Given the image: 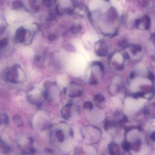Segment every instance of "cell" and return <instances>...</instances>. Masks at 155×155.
I'll return each instance as SVG.
<instances>
[{
	"instance_id": "cell-1",
	"label": "cell",
	"mask_w": 155,
	"mask_h": 155,
	"mask_svg": "<svg viewBox=\"0 0 155 155\" xmlns=\"http://www.w3.org/2000/svg\"><path fill=\"white\" fill-rule=\"evenodd\" d=\"M73 134L72 129L68 124L64 122L57 123L51 127V141L58 148L66 147L71 142Z\"/></svg>"
},
{
	"instance_id": "cell-2",
	"label": "cell",
	"mask_w": 155,
	"mask_h": 155,
	"mask_svg": "<svg viewBox=\"0 0 155 155\" xmlns=\"http://www.w3.org/2000/svg\"><path fill=\"white\" fill-rule=\"evenodd\" d=\"M4 79L12 83H21L25 80L26 75L23 70L18 65L8 68L4 71Z\"/></svg>"
},
{
	"instance_id": "cell-3",
	"label": "cell",
	"mask_w": 155,
	"mask_h": 155,
	"mask_svg": "<svg viewBox=\"0 0 155 155\" xmlns=\"http://www.w3.org/2000/svg\"><path fill=\"white\" fill-rule=\"evenodd\" d=\"M87 71V76L88 82L91 85H96L104 75V67L100 62L96 61L91 64Z\"/></svg>"
},
{
	"instance_id": "cell-4",
	"label": "cell",
	"mask_w": 155,
	"mask_h": 155,
	"mask_svg": "<svg viewBox=\"0 0 155 155\" xmlns=\"http://www.w3.org/2000/svg\"><path fill=\"white\" fill-rule=\"evenodd\" d=\"M81 132L84 139L91 144L97 143L101 137L100 130L94 126H86L81 130Z\"/></svg>"
},
{
	"instance_id": "cell-5",
	"label": "cell",
	"mask_w": 155,
	"mask_h": 155,
	"mask_svg": "<svg viewBox=\"0 0 155 155\" xmlns=\"http://www.w3.org/2000/svg\"><path fill=\"white\" fill-rule=\"evenodd\" d=\"M27 98L30 103L33 105H41L46 100L45 91L38 87L31 88L28 93Z\"/></svg>"
},
{
	"instance_id": "cell-6",
	"label": "cell",
	"mask_w": 155,
	"mask_h": 155,
	"mask_svg": "<svg viewBox=\"0 0 155 155\" xmlns=\"http://www.w3.org/2000/svg\"><path fill=\"white\" fill-rule=\"evenodd\" d=\"M44 90L46 100L49 102L51 103L58 100L60 90L56 83L48 81L45 84Z\"/></svg>"
},
{
	"instance_id": "cell-7",
	"label": "cell",
	"mask_w": 155,
	"mask_h": 155,
	"mask_svg": "<svg viewBox=\"0 0 155 155\" xmlns=\"http://www.w3.org/2000/svg\"><path fill=\"white\" fill-rule=\"evenodd\" d=\"M17 141L18 146L24 154H30L34 152L33 140L31 137L21 135L18 137Z\"/></svg>"
},
{
	"instance_id": "cell-8",
	"label": "cell",
	"mask_w": 155,
	"mask_h": 155,
	"mask_svg": "<svg viewBox=\"0 0 155 155\" xmlns=\"http://www.w3.org/2000/svg\"><path fill=\"white\" fill-rule=\"evenodd\" d=\"M127 54L120 51H116L110 56V65L115 69L120 70L124 67L125 59L127 58Z\"/></svg>"
},
{
	"instance_id": "cell-9",
	"label": "cell",
	"mask_w": 155,
	"mask_h": 155,
	"mask_svg": "<svg viewBox=\"0 0 155 155\" xmlns=\"http://www.w3.org/2000/svg\"><path fill=\"white\" fill-rule=\"evenodd\" d=\"M65 92L70 97H79L83 94L82 87L79 84L72 82L65 90Z\"/></svg>"
},
{
	"instance_id": "cell-10",
	"label": "cell",
	"mask_w": 155,
	"mask_h": 155,
	"mask_svg": "<svg viewBox=\"0 0 155 155\" xmlns=\"http://www.w3.org/2000/svg\"><path fill=\"white\" fill-rule=\"evenodd\" d=\"M151 25V20L147 15L144 16L138 19L135 22L136 28L141 30H148Z\"/></svg>"
},
{
	"instance_id": "cell-11",
	"label": "cell",
	"mask_w": 155,
	"mask_h": 155,
	"mask_svg": "<svg viewBox=\"0 0 155 155\" xmlns=\"http://www.w3.org/2000/svg\"><path fill=\"white\" fill-rule=\"evenodd\" d=\"M96 52L99 57H103L107 56L108 52V48L105 41H101L98 42L96 47Z\"/></svg>"
},
{
	"instance_id": "cell-12",
	"label": "cell",
	"mask_w": 155,
	"mask_h": 155,
	"mask_svg": "<svg viewBox=\"0 0 155 155\" xmlns=\"http://www.w3.org/2000/svg\"><path fill=\"white\" fill-rule=\"evenodd\" d=\"M73 105L72 103H68L64 105L61 110V115L63 118L69 120L72 116V109Z\"/></svg>"
},
{
	"instance_id": "cell-13",
	"label": "cell",
	"mask_w": 155,
	"mask_h": 155,
	"mask_svg": "<svg viewBox=\"0 0 155 155\" xmlns=\"http://www.w3.org/2000/svg\"><path fill=\"white\" fill-rule=\"evenodd\" d=\"M26 30L23 28L18 29L16 32V38L19 42H23L26 39Z\"/></svg>"
},
{
	"instance_id": "cell-14",
	"label": "cell",
	"mask_w": 155,
	"mask_h": 155,
	"mask_svg": "<svg viewBox=\"0 0 155 155\" xmlns=\"http://www.w3.org/2000/svg\"><path fill=\"white\" fill-rule=\"evenodd\" d=\"M128 47L130 52L134 56L137 55L142 50L141 46L138 44H131L128 46Z\"/></svg>"
},
{
	"instance_id": "cell-15",
	"label": "cell",
	"mask_w": 155,
	"mask_h": 155,
	"mask_svg": "<svg viewBox=\"0 0 155 155\" xmlns=\"http://www.w3.org/2000/svg\"><path fill=\"white\" fill-rule=\"evenodd\" d=\"M109 151L110 153L112 155H116V154H119V147L117 144L114 142H111L109 145Z\"/></svg>"
},
{
	"instance_id": "cell-16",
	"label": "cell",
	"mask_w": 155,
	"mask_h": 155,
	"mask_svg": "<svg viewBox=\"0 0 155 155\" xmlns=\"http://www.w3.org/2000/svg\"><path fill=\"white\" fill-rule=\"evenodd\" d=\"M146 114L151 118H155V104H151V105L146 110Z\"/></svg>"
},
{
	"instance_id": "cell-17",
	"label": "cell",
	"mask_w": 155,
	"mask_h": 155,
	"mask_svg": "<svg viewBox=\"0 0 155 155\" xmlns=\"http://www.w3.org/2000/svg\"><path fill=\"white\" fill-rule=\"evenodd\" d=\"M0 149L2 152L8 153L10 151V147L5 141L1 139L0 142Z\"/></svg>"
},
{
	"instance_id": "cell-18",
	"label": "cell",
	"mask_w": 155,
	"mask_h": 155,
	"mask_svg": "<svg viewBox=\"0 0 155 155\" xmlns=\"http://www.w3.org/2000/svg\"><path fill=\"white\" fill-rule=\"evenodd\" d=\"M13 120L14 123L18 126V127H21L23 126V122L20 116L19 115H16L13 117Z\"/></svg>"
},
{
	"instance_id": "cell-19",
	"label": "cell",
	"mask_w": 155,
	"mask_h": 155,
	"mask_svg": "<svg viewBox=\"0 0 155 155\" xmlns=\"http://www.w3.org/2000/svg\"><path fill=\"white\" fill-rule=\"evenodd\" d=\"M8 122V117L7 115L3 113L1 114V123L3 124H7Z\"/></svg>"
},
{
	"instance_id": "cell-20",
	"label": "cell",
	"mask_w": 155,
	"mask_h": 155,
	"mask_svg": "<svg viewBox=\"0 0 155 155\" xmlns=\"http://www.w3.org/2000/svg\"><path fill=\"white\" fill-rule=\"evenodd\" d=\"M71 30L72 33L77 34V33H78L81 30V26L80 25H74L71 27Z\"/></svg>"
},
{
	"instance_id": "cell-21",
	"label": "cell",
	"mask_w": 155,
	"mask_h": 155,
	"mask_svg": "<svg viewBox=\"0 0 155 155\" xmlns=\"http://www.w3.org/2000/svg\"><path fill=\"white\" fill-rule=\"evenodd\" d=\"M83 107L87 110H91L93 109V104L90 101H86L84 103Z\"/></svg>"
},
{
	"instance_id": "cell-22",
	"label": "cell",
	"mask_w": 155,
	"mask_h": 155,
	"mask_svg": "<svg viewBox=\"0 0 155 155\" xmlns=\"http://www.w3.org/2000/svg\"><path fill=\"white\" fill-rule=\"evenodd\" d=\"M94 99L96 101L98 102H100V103L104 102L105 101V97H104V96L100 94H97L95 95Z\"/></svg>"
},
{
	"instance_id": "cell-23",
	"label": "cell",
	"mask_w": 155,
	"mask_h": 155,
	"mask_svg": "<svg viewBox=\"0 0 155 155\" xmlns=\"http://www.w3.org/2000/svg\"><path fill=\"white\" fill-rule=\"evenodd\" d=\"M55 0H43V4L47 7H51L54 5Z\"/></svg>"
},
{
	"instance_id": "cell-24",
	"label": "cell",
	"mask_w": 155,
	"mask_h": 155,
	"mask_svg": "<svg viewBox=\"0 0 155 155\" xmlns=\"http://www.w3.org/2000/svg\"><path fill=\"white\" fill-rule=\"evenodd\" d=\"M22 4L21 2L16 1L12 3V8L13 9H18L22 7Z\"/></svg>"
},
{
	"instance_id": "cell-25",
	"label": "cell",
	"mask_w": 155,
	"mask_h": 155,
	"mask_svg": "<svg viewBox=\"0 0 155 155\" xmlns=\"http://www.w3.org/2000/svg\"><path fill=\"white\" fill-rule=\"evenodd\" d=\"M8 44V40L7 38H4L0 42V46L1 48H5L7 46Z\"/></svg>"
},
{
	"instance_id": "cell-26",
	"label": "cell",
	"mask_w": 155,
	"mask_h": 155,
	"mask_svg": "<svg viewBox=\"0 0 155 155\" xmlns=\"http://www.w3.org/2000/svg\"><path fill=\"white\" fill-rule=\"evenodd\" d=\"M150 39H151V41L152 42V44H153V46L155 48V32H154L151 35Z\"/></svg>"
},
{
	"instance_id": "cell-27",
	"label": "cell",
	"mask_w": 155,
	"mask_h": 155,
	"mask_svg": "<svg viewBox=\"0 0 155 155\" xmlns=\"http://www.w3.org/2000/svg\"><path fill=\"white\" fill-rule=\"evenodd\" d=\"M56 38H57V36L56 35L52 34V35H50L49 36L48 39L51 41H53L56 40Z\"/></svg>"
},
{
	"instance_id": "cell-28",
	"label": "cell",
	"mask_w": 155,
	"mask_h": 155,
	"mask_svg": "<svg viewBox=\"0 0 155 155\" xmlns=\"http://www.w3.org/2000/svg\"><path fill=\"white\" fill-rule=\"evenodd\" d=\"M149 3L148 2L146 1L145 0H143L141 3V5H143V7H147Z\"/></svg>"
},
{
	"instance_id": "cell-29",
	"label": "cell",
	"mask_w": 155,
	"mask_h": 155,
	"mask_svg": "<svg viewBox=\"0 0 155 155\" xmlns=\"http://www.w3.org/2000/svg\"><path fill=\"white\" fill-rule=\"evenodd\" d=\"M150 138L151 140L155 141V131L152 133L150 135Z\"/></svg>"
}]
</instances>
